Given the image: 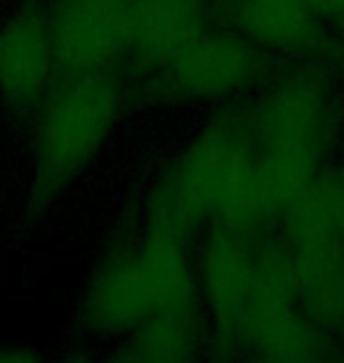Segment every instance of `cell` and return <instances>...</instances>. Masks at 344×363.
<instances>
[{"mask_svg": "<svg viewBox=\"0 0 344 363\" xmlns=\"http://www.w3.org/2000/svg\"><path fill=\"white\" fill-rule=\"evenodd\" d=\"M208 345L222 357L326 359L328 335L304 307L281 241L265 229L206 231L196 252Z\"/></svg>", "mask_w": 344, "mask_h": 363, "instance_id": "6da1fadb", "label": "cell"}, {"mask_svg": "<svg viewBox=\"0 0 344 363\" xmlns=\"http://www.w3.org/2000/svg\"><path fill=\"white\" fill-rule=\"evenodd\" d=\"M144 217L194 238L199 231L274 224L265 168L243 108H224L167 163Z\"/></svg>", "mask_w": 344, "mask_h": 363, "instance_id": "7a4b0ae2", "label": "cell"}, {"mask_svg": "<svg viewBox=\"0 0 344 363\" xmlns=\"http://www.w3.org/2000/svg\"><path fill=\"white\" fill-rule=\"evenodd\" d=\"M192 241L142 215L92 272L80 300L83 328L123 342L153 323L203 316Z\"/></svg>", "mask_w": 344, "mask_h": 363, "instance_id": "3957f363", "label": "cell"}, {"mask_svg": "<svg viewBox=\"0 0 344 363\" xmlns=\"http://www.w3.org/2000/svg\"><path fill=\"white\" fill-rule=\"evenodd\" d=\"M245 116L262 156L276 222L326 172V158L340 137V101L326 74L304 67L269 76L253 92Z\"/></svg>", "mask_w": 344, "mask_h": 363, "instance_id": "277c9868", "label": "cell"}, {"mask_svg": "<svg viewBox=\"0 0 344 363\" xmlns=\"http://www.w3.org/2000/svg\"><path fill=\"white\" fill-rule=\"evenodd\" d=\"M126 106L116 71H62L35 108L31 194L38 203L62 196L111 142Z\"/></svg>", "mask_w": 344, "mask_h": 363, "instance_id": "5b68a950", "label": "cell"}, {"mask_svg": "<svg viewBox=\"0 0 344 363\" xmlns=\"http://www.w3.org/2000/svg\"><path fill=\"white\" fill-rule=\"evenodd\" d=\"M269 62L272 55L265 48L219 21L142 81L165 101L226 104L253 97L272 76Z\"/></svg>", "mask_w": 344, "mask_h": 363, "instance_id": "8992f818", "label": "cell"}, {"mask_svg": "<svg viewBox=\"0 0 344 363\" xmlns=\"http://www.w3.org/2000/svg\"><path fill=\"white\" fill-rule=\"evenodd\" d=\"M62 74L48 7L26 3L0 21V101L31 118Z\"/></svg>", "mask_w": 344, "mask_h": 363, "instance_id": "52a82bcc", "label": "cell"}, {"mask_svg": "<svg viewBox=\"0 0 344 363\" xmlns=\"http://www.w3.org/2000/svg\"><path fill=\"white\" fill-rule=\"evenodd\" d=\"M137 0H50L62 71H116L128 60Z\"/></svg>", "mask_w": 344, "mask_h": 363, "instance_id": "ba28073f", "label": "cell"}, {"mask_svg": "<svg viewBox=\"0 0 344 363\" xmlns=\"http://www.w3.org/2000/svg\"><path fill=\"white\" fill-rule=\"evenodd\" d=\"M306 3H309L326 21H331V19L340 21V17L344 14V0H306Z\"/></svg>", "mask_w": 344, "mask_h": 363, "instance_id": "9c48e42d", "label": "cell"}, {"mask_svg": "<svg viewBox=\"0 0 344 363\" xmlns=\"http://www.w3.org/2000/svg\"><path fill=\"white\" fill-rule=\"evenodd\" d=\"M338 52H340V64L344 67V14L340 17V33H338Z\"/></svg>", "mask_w": 344, "mask_h": 363, "instance_id": "30bf717a", "label": "cell"}]
</instances>
